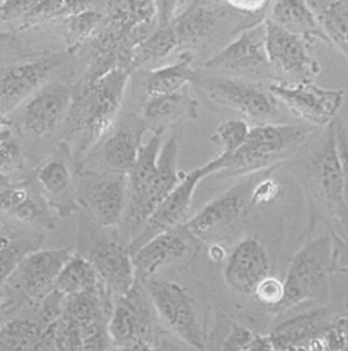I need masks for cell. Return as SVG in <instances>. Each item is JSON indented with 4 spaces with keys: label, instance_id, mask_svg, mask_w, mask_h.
Returning a JSON list of instances; mask_svg holds the SVG:
<instances>
[{
    "label": "cell",
    "instance_id": "cell-18",
    "mask_svg": "<svg viewBox=\"0 0 348 351\" xmlns=\"http://www.w3.org/2000/svg\"><path fill=\"white\" fill-rule=\"evenodd\" d=\"M74 91L64 84L53 82L36 91L23 108V125L37 138L52 134L71 109Z\"/></svg>",
    "mask_w": 348,
    "mask_h": 351
},
{
    "label": "cell",
    "instance_id": "cell-12",
    "mask_svg": "<svg viewBox=\"0 0 348 351\" xmlns=\"http://www.w3.org/2000/svg\"><path fill=\"white\" fill-rule=\"evenodd\" d=\"M79 206H84L101 228H113L123 222L128 185L123 173H85V181L77 191Z\"/></svg>",
    "mask_w": 348,
    "mask_h": 351
},
{
    "label": "cell",
    "instance_id": "cell-35",
    "mask_svg": "<svg viewBox=\"0 0 348 351\" xmlns=\"http://www.w3.org/2000/svg\"><path fill=\"white\" fill-rule=\"evenodd\" d=\"M23 171V153L18 139L8 124L0 127V173L11 180V176Z\"/></svg>",
    "mask_w": 348,
    "mask_h": 351
},
{
    "label": "cell",
    "instance_id": "cell-39",
    "mask_svg": "<svg viewBox=\"0 0 348 351\" xmlns=\"http://www.w3.org/2000/svg\"><path fill=\"white\" fill-rule=\"evenodd\" d=\"M157 26H172L188 7V0H154Z\"/></svg>",
    "mask_w": 348,
    "mask_h": 351
},
{
    "label": "cell",
    "instance_id": "cell-28",
    "mask_svg": "<svg viewBox=\"0 0 348 351\" xmlns=\"http://www.w3.org/2000/svg\"><path fill=\"white\" fill-rule=\"evenodd\" d=\"M199 73L193 67V56L190 52H182L177 62L156 70L146 75L145 88L147 97L169 95L193 84Z\"/></svg>",
    "mask_w": 348,
    "mask_h": 351
},
{
    "label": "cell",
    "instance_id": "cell-50",
    "mask_svg": "<svg viewBox=\"0 0 348 351\" xmlns=\"http://www.w3.org/2000/svg\"><path fill=\"white\" fill-rule=\"evenodd\" d=\"M105 351H117V349H116V348H112V349H108V350Z\"/></svg>",
    "mask_w": 348,
    "mask_h": 351
},
{
    "label": "cell",
    "instance_id": "cell-11",
    "mask_svg": "<svg viewBox=\"0 0 348 351\" xmlns=\"http://www.w3.org/2000/svg\"><path fill=\"white\" fill-rule=\"evenodd\" d=\"M264 26L269 67L276 73L297 77L299 82H313L321 69L310 52V41L282 29L268 18Z\"/></svg>",
    "mask_w": 348,
    "mask_h": 351
},
{
    "label": "cell",
    "instance_id": "cell-23",
    "mask_svg": "<svg viewBox=\"0 0 348 351\" xmlns=\"http://www.w3.org/2000/svg\"><path fill=\"white\" fill-rule=\"evenodd\" d=\"M336 317L335 312L327 306L302 312L275 326L268 338L277 351L287 348H306L327 331Z\"/></svg>",
    "mask_w": 348,
    "mask_h": 351
},
{
    "label": "cell",
    "instance_id": "cell-19",
    "mask_svg": "<svg viewBox=\"0 0 348 351\" xmlns=\"http://www.w3.org/2000/svg\"><path fill=\"white\" fill-rule=\"evenodd\" d=\"M179 153V131L175 130L171 136L164 141L158 160V173L143 200L136 215L125 225L128 234V244L142 230L150 215L160 206V203L173 191L174 186L181 180L182 173L178 172L177 161ZM127 244V245H128Z\"/></svg>",
    "mask_w": 348,
    "mask_h": 351
},
{
    "label": "cell",
    "instance_id": "cell-40",
    "mask_svg": "<svg viewBox=\"0 0 348 351\" xmlns=\"http://www.w3.org/2000/svg\"><path fill=\"white\" fill-rule=\"evenodd\" d=\"M41 0H3L0 3V16L4 21L25 19Z\"/></svg>",
    "mask_w": 348,
    "mask_h": 351
},
{
    "label": "cell",
    "instance_id": "cell-33",
    "mask_svg": "<svg viewBox=\"0 0 348 351\" xmlns=\"http://www.w3.org/2000/svg\"><path fill=\"white\" fill-rule=\"evenodd\" d=\"M251 125L245 119L226 120L218 125L211 141L219 147V154L230 156L245 143Z\"/></svg>",
    "mask_w": 348,
    "mask_h": 351
},
{
    "label": "cell",
    "instance_id": "cell-9",
    "mask_svg": "<svg viewBox=\"0 0 348 351\" xmlns=\"http://www.w3.org/2000/svg\"><path fill=\"white\" fill-rule=\"evenodd\" d=\"M268 90L295 117L314 128L331 125L345 101V90L320 88L313 82H276Z\"/></svg>",
    "mask_w": 348,
    "mask_h": 351
},
{
    "label": "cell",
    "instance_id": "cell-44",
    "mask_svg": "<svg viewBox=\"0 0 348 351\" xmlns=\"http://www.w3.org/2000/svg\"><path fill=\"white\" fill-rule=\"evenodd\" d=\"M248 351H277L275 349V346L272 345L271 339L268 338V335H259L256 337L255 342L252 343V346L249 348Z\"/></svg>",
    "mask_w": 348,
    "mask_h": 351
},
{
    "label": "cell",
    "instance_id": "cell-36",
    "mask_svg": "<svg viewBox=\"0 0 348 351\" xmlns=\"http://www.w3.org/2000/svg\"><path fill=\"white\" fill-rule=\"evenodd\" d=\"M253 295L256 297V300L260 302L262 306L276 312L284 298L283 280L268 275L259 283Z\"/></svg>",
    "mask_w": 348,
    "mask_h": 351
},
{
    "label": "cell",
    "instance_id": "cell-13",
    "mask_svg": "<svg viewBox=\"0 0 348 351\" xmlns=\"http://www.w3.org/2000/svg\"><path fill=\"white\" fill-rule=\"evenodd\" d=\"M334 123L328 125L323 145L310 157L308 171L328 213L342 225L343 230L347 233L346 237H348V211L343 195V177L336 149Z\"/></svg>",
    "mask_w": 348,
    "mask_h": 351
},
{
    "label": "cell",
    "instance_id": "cell-37",
    "mask_svg": "<svg viewBox=\"0 0 348 351\" xmlns=\"http://www.w3.org/2000/svg\"><path fill=\"white\" fill-rule=\"evenodd\" d=\"M256 337L258 334L252 330L237 323H230V327L221 342L219 351H248Z\"/></svg>",
    "mask_w": 348,
    "mask_h": 351
},
{
    "label": "cell",
    "instance_id": "cell-32",
    "mask_svg": "<svg viewBox=\"0 0 348 351\" xmlns=\"http://www.w3.org/2000/svg\"><path fill=\"white\" fill-rule=\"evenodd\" d=\"M319 19L328 43L348 56V0H332Z\"/></svg>",
    "mask_w": 348,
    "mask_h": 351
},
{
    "label": "cell",
    "instance_id": "cell-15",
    "mask_svg": "<svg viewBox=\"0 0 348 351\" xmlns=\"http://www.w3.org/2000/svg\"><path fill=\"white\" fill-rule=\"evenodd\" d=\"M85 256L94 267L101 287L112 302L135 286L132 256L125 244L109 239L97 240Z\"/></svg>",
    "mask_w": 348,
    "mask_h": 351
},
{
    "label": "cell",
    "instance_id": "cell-5",
    "mask_svg": "<svg viewBox=\"0 0 348 351\" xmlns=\"http://www.w3.org/2000/svg\"><path fill=\"white\" fill-rule=\"evenodd\" d=\"M161 324L196 351H208L195 301L188 290L172 280L151 278L142 283Z\"/></svg>",
    "mask_w": 348,
    "mask_h": 351
},
{
    "label": "cell",
    "instance_id": "cell-53",
    "mask_svg": "<svg viewBox=\"0 0 348 351\" xmlns=\"http://www.w3.org/2000/svg\"><path fill=\"white\" fill-rule=\"evenodd\" d=\"M108 3H109V0H108Z\"/></svg>",
    "mask_w": 348,
    "mask_h": 351
},
{
    "label": "cell",
    "instance_id": "cell-38",
    "mask_svg": "<svg viewBox=\"0 0 348 351\" xmlns=\"http://www.w3.org/2000/svg\"><path fill=\"white\" fill-rule=\"evenodd\" d=\"M335 127V138H336V149L340 162V171L343 177V195H345V203L348 211V135L345 125L339 119L334 123Z\"/></svg>",
    "mask_w": 348,
    "mask_h": 351
},
{
    "label": "cell",
    "instance_id": "cell-47",
    "mask_svg": "<svg viewBox=\"0 0 348 351\" xmlns=\"http://www.w3.org/2000/svg\"><path fill=\"white\" fill-rule=\"evenodd\" d=\"M193 1L203 3V4H210V5H215V4H218L221 0H193Z\"/></svg>",
    "mask_w": 348,
    "mask_h": 351
},
{
    "label": "cell",
    "instance_id": "cell-41",
    "mask_svg": "<svg viewBox=\"0 0 348 351\" xmlns=\"http://www.w3.org/2000/svg\"><path fill=\"white\" fill-rule=\"evenodd\" d=\"M332 237V272H348V237L331 233Z\"/></svg>",
    "mask_w": 348,
    "mask_h": 351
},
{
    "label": "cell",
    "instance_id": "cell-46",
    "mask_svg": "<svg viewBox=\"0 0 348 351\" xmlns=\"http://www.w3.org/2000/svg\"><path fill=\"white\" fill-rule=\"evenodd\" d=\"M11 184H12V181H11L8 177H5V176H3L0 173V195H1Z\"/></svg>",
    "mask_w": 348,
    "mask_h": 351
},
{
    "label": "cell",
    "instance_id": "cell-25",
    "mask_svg": "<svg viewBox=\"0 0 348 351\" xmlns=\"http://www.w3.org/2000/svg\"><path fill=\"white\" fill-rule=\"evenodd\" d=\"M197 108L199 102L182 88L169 95L147 97L142 117L153 131H166L171 125L179 124L186 119H196Z\"/></svg>",
    "mask_w": 348,
    "mask_h": 351
},
{
    "label": "cell",
    "instance_id": "cell-52",
    "mask_svg": "<svg viewBox=\"0 0 348 351\" xmlns=\"http://www.w3.org/2000/svg\"><path fill=\"white\" fill-rule=\"evenodd\" d=\"M1 1H3V0H0V3H1Z\"/></svg>",
    "mask_w": 348,
    "mask_h": 351
},
{
    "label": "cell",
    "instance_id": "cell-16",
    "mask_svg": "<svg viewBox=\"0 0 348 351\" xmlns=\"http://www.w3.org/2000/svg\"><path fill=\"white\" fill-rule=\"evenodd\" d=\"M195 240L182 225L157 234L131 254L136 283H143L173 264L182 261Z\"/></svg>",
    "mask_w": 348,
    "mask_h": 351
},
{
    "label": "cell",
    "instance_id": "cell-22",
    "mask_svg": "<svg viewBox=\"0 0 348 351\" xmlns=\"http://www.w3.org/2000/svg\"><path fill=\"white\" fill-rule=\"evenodd\" d=\"M149 130L143 117L128 114L103 143L102 158L109 172L127 175L136 161Z\"/></svg>",
    "mask_w": 348,
    "mask_h": 351
},
{
    "label": "cell",
    "instance_id": "cell-26",
    "mask_svg": "<svg viewBox=\"0 0 348 351\" xmlns=\"http://www.w3.org/2000/svg\"><path fill=\"white\" fill-rule=\"evenodd\" d=\"M268 19L309 41L321 40L328 43L319 16L306 0H275Z\"/></svg>",
    "mask_w": 348,
    "mask_h": 351
},
{
    "label": "cell",
    "instance_id": "cell-30",
    "mask_svg": "<svg viewBox=\"0 0 348 351\" xmlns=\"http://www.w3.org/2000/svg\"><path fill=\"white\" fill-rule=\"evenodd\" d=\"M178 49L177 38L172 26H157L156 30L138 44L131 56L129 70L134 71L145 64L165 59Z\"/></svg>",
    "mask_w": 348,
    "mask_h": 351
},
{
    "label": "cell",
    "instance_id": "cell-24",
    "mask_svg": "<svg viewBox=\"0 0 348 351\" xmlns=\"http://www.w3.org/2000/svg\"><path fill=\"white\" fill-rule=\"evenodd\" d=\"M44 200L62 218H69L79 208L77 189L69 165L60 158H49L36 171Z\"/></svg>",
    "mask_w": 348,
    "mask_h": 351
},
{
    "label": "cell",
    "instance_id": "cell-34",
    "mask_svg": "<svg viewBox=\"0 0 348 351\" xmlns=\"http://www.w3.org/2000/svg\"><path fill=\"white\" fill-rule=\"evenodd\" d=\"M67 40L69 49L74 51L85 43L91 34L99 30V26L105 21V15L95 10H85L79 14L67 18Z\"/></svg>",
    "mask_w": 348,
    "mask_h": 351
},
{
    "label": "cell",
    "instance_id": "cell-42",
    "mask_svg": "<svg viewBox=\"0 0 348 351\" xmlns=\"http://www.w3.org/2000/svg\"><path fill=\"white\" fill-rule=\"evenodd\" d=\"M279 185L272 180H264L252 189V204L266 203L277 196Z\"/></svg>",
    "mask_w": 348,
    "mask_h": 351
},
{
    "label": "cell",
    "instance_id": "cell-20",
    "mask_svg": "<svg viewBox=\"0 0 348 351\" xmlns=\"http://www.w3.org/2000/svg\"><path fill=\"white\" fill-rule=\"evenodd\" d=\"M66 53H51L40 60L27 62L3 70L0 74L1 91V114L12 109L25 95L36 88L49 73L62 66L66 60Z\"/></svg>",
    "mask_w": 348,
    "mask_h": 351
},
{
    "label": "cell",
    "instance_id": "cell-45",
    "mask_svg": "<svg viewBox=\"0 0 348 351\" xmlns=\"http://www.w3.org/2000/svg\"><path fill=\"white\" fill-rule=\"evenodd\" d=\"M117 351H157V348H153L143 342H138V343H132V345L120 348V349H117Z\"/></svg>",
    "mask_w": 348,
    "mask_h": 351
},
{
    "label": "cell",
    "instance_id": "cell-31",
    "mask_svg": "<svg viewBox=\"0 0 348 351\" xmlns=\"http://www.w3.org/2000/svg\"><path fill=\"white\" fill-rule=\"evenodd\" d=\"M42 236H0V287L14 272L18 264L30 252L40 248Z\"/></svg>",
    "mask_w": 348,
    "mask_h": 351
},
{
    "label": "cell",
    "instance_id": "cell-3",
    "mask_svg": "<svg viewBox=\"0 0 348 351\" xmlns=\"http://www.w3.org/2000/svg\"><path fill=\"white\" fill-rule=\"evenodd\" d=\"M331 233L306 243L291 259L284 285V298L276 312H286L306 302L327 304L331 297Z\"/></svg>",
    "mask_w": 348,
    "mask_h": 351
},
{
    "label": "cell",
    "instance_id": "cell-7",
    "mask_svg": "<svg viewBox=\"0 0 348 351\" xmlns=\"http://www.w3.org/2000/svg\"><path fill=\"white\" fill-rule=\"evenodd\" d=\"M211 102L238 112L245 120L268 123L277 112V101L268 88L236 77H204L199 74L192 84Z\"/></svg>",
    "mask_w": 348,
    "mask_h": 351
},
{
    "label": "cell",
    "instance_id": "cell-14",
    "mask_svg": "<svg viewBox=\"0 0 348 351\" xmlns=\"http://www.w3.org/2000/svg\"><path fill=\"white\" fill-rule=\"evenodd\" d=\"M268 67L264 21L244 30L236 40L204 62V69L236 78L260 74Z\"/></svg>",
    "mask_w": 348,
    "mask_h": 351
},
{
    "label": "cell",
    "instance_id": "cell-48",
    "mask_svg": "<svg viewBox=\"0 0 348 351\" xmlns=\"http://www.w3.org/2000/svg\"><path fill=\"white\" fill-rule=\"evenodd\" d=\"M279 351H306V349L305 348H287V349Z\"/></svg>",
    "mask_w": 348,
    "mask_h": 351
},
{
    "label": "cell",
    "instance_id": "cell-43",
    "mask_svg": "<svg viewBox=\"0 0 348 351\" xmlns=\"http://www.w3.org/2000/svg\"><path fill=\"white\" fill-rule=\"evenodd\" d=\"M225 3L236 11L248 15H255L264 11V8L268 4V0H225Z\"/></svg>",
    "mask_w": 348,
    "mask_h": 351
},
{
    "label": "cell",
    "instance_id": "cell-29",
    "mask_svg": "<svg viewBox=\"0 0 348 351\" xmlns=\"http://www.w3.org/2000/svg\"><path fill=\"white\" fill-rule=\"evenodd\" d=\"M55 290L62 293L64 297L82 293L103 291L97 276V272L90 263V261L85 255L75 252L62 268L56 279Z\"/></svg>",
    "mask_w": 348,
    "mask_h": 351
},
{
    "label": "cell",
    "instance_id": "cell-10",
    "mask_svg": "<svg viewBox=\"0 0 348 351\" xmlns=\"http://www.w3.org/2000/svg\"><path fill=\"white\" fill-rule=\"evenodd\" d=\"M73 254L74 251L70 247L38 248L22 259L4 283H10V289L22 295L26 302L38 305L55 290L56 279Z\"/></svg>",
    "mask_w": 348,
    "mask_h": 351
},
{
    "label": "cell",
    "instance_id": "cell-8",
    "mask_svg": "<svg viewBox=\"0 0 348 351\" xmlns=\"http://www.w3.org/2000/svg\"><path fill=\"white\" fill-rule=\"evenodd\" d=\"M226 158L227 156L219 154L216 158L208 161L203 167H199L188 173H182L181 180L174 186L173 191L160 203L142 230L127 245L129 252L132 254L157 234L182 225V221L190 208L197 185L206 177L219 173L225 168Z\"/></svg>",
    "mask_w": 348,
    "mask_h": 351
},
{
    "label": "cell",
    "instance_id": "cell-27",
    "mask_svg": "<svg viewBox=\"0 0 348 351\" xmlns=\"http://www.w3.org/2000/svg\"><path fill=\"white\" fill-rule=\"evenodd\" d=\"M219 12L214 5L193 1L172 25L178 49L195 48L206 43L214 33Z\"/></svg>",
    "mask_w": 348,
    "mask_h": 351
},
{
    "label": "cell",
    "instance_id": "cell-17",
    "mask_svg": "<svg viewBox=\"0 0 348 351\" xmlns=\"http://www.w3.org/2000/svg\"><path fill=\"white\" fill-rule=\"evenodd\" d=\"M271 262L259 239L241 240L227 258L223 276L226 285L243 295H253L262 279L269 275Z\"/></svg>",
    "mask_w": 348,
    "mask_h": 351
},
{
    "label": "cell",
    "instance_id": "cell-4",
    "mask_svg": "<svg viewBox=\"0 0 348 351\" xmlns=\"http://www.w3.org/2000/svg\"><path fill=\"white\" fill-rule=\"evenodd\" d=\"M252 189V180L238 182L184 222V229L197 241H222L232 237L253 206Z\"/></svg>",
    "mask_w": 348,
    "mask_h": 351
},
{
    "label": "cell",
    "instance_id": "cell-21",
    "mask_svg": "<svg viewBox=\"0 0 348 351\" xmlns=\"http://www.w3.org/2000/svg\"><path fill=\"white\" fill-rule=\"evenodd\" d=\"M165 132L162 130L153 131L150 139L142 145L136 161L127 173L128 185V200L127 208L123 218L124 225H127L139 211L143 200L146 199L157 173H158V160L162 149Z\"/></svg>",
    "mask_w": 348,
    "mask_h": 351
},
{
    "label": "cell",
    "instance_id": "cell-1",
    "mask_svg": "<svg viewBox=\"0 0 348 351\" xmlns=\"http://www.w3.org/2000/svg\"><path fill=\"white\" fill-rule=\"evenodd\" d=\"M129 77V70L116 67L92 82H84L78 95L74 94L70 110L75 114L74 128L79 135L75 153L77 162L112 130Z\"/></svg>",
    "mask_w": 348,
    "mask_h": 351
},
{
    "label": "cell",
    "instance_id": "cell-6",
    "mask_svg": "<svg viewBox=\"0 0 348 351\" xmlns=\"http://www.w3.org/2000/svg\"><path fill=\"white\" fill-rule=\"evenodd\" d=\"M160 323L145 286L135 283L125 295L113 302L108 320V332L116 349L138 342L158 348Z\"/></svg>",
    "mask_w": 348,
    "mask_h": 351
},
{
    "label": "cell",
    "instance_id": "cell-2",
    "mask_svg": "<svg viewBox=\"0 0 348 351\" xmlns=\"http://www.w3.org/2000/svg\"><path fill=\"white\" fill-rule=\"evenodd\" d=\"M316 128L308 124L264 123L251 127L245 143L227 156L221 177H240L266 169L299 147Z\"/></svg>",
    "mask_w": 348,
    "mask_h": 351
},
{
    "label": "cell",
    "instance_id": "cell-51",
    "mask_svg": "<svg viewBox=\"0 0 348 351\" xmlns=\"http://www.w3.org/2000/svg\"><path fill=\"white\" fill-rule=\"evenodd\" d=\"M1 234H3V232H1V230H0V236H1Z\"/></svg>",
    "mask_w": 348,
    "mask_h": 351
},
{
    "label": "cell",
    "instance_id": "cell-49",
    "mask_svg": "<svg viewBox=\"0 0 348 351\" xmlns=\"http://www.w3.org/2000/svg\"><path fill=\"white\" fill-rule=\"evenodd\" d=\"M0 119H4V116L1 114V91H0Z\"/></svg>",
    "mask_w": 348,
    "mask_h": 351
}]
</instances>
